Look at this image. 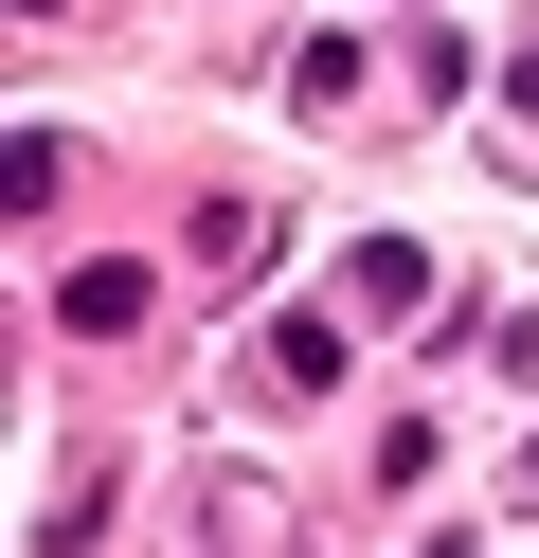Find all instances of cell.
I'll return each mask as SVG.
<instances>
[{"mask_svg": "<svg viewBox=\"0 0 539 558\" xmlns=\"http://www.w3.org/2000/svg\"><path fill=\"white\" fill-rule=\"evenodd\" d=\"M503 109H522V126H539V37H522V54H503Z\"/></svg>", "mask_w": 539, "mask_h": 558, "instance_id": "277c9868", "label": "cell"}, {"mask_svg": "<svg viewBox=\"0 0 539 558\" xmlns=\"http://www.w3.org/2000/svg\"><path fill=\"white\" fill-rule=\"evenodd\" d=\"M323 378H342V325H323V306H287V325H270V397H323Z\"/></svg>", "mask_w": 539, "mask_h": 558, "instance_id": "6da1fadb", "label": "cell"}, {"mask_svg": "<svg viewBox=\"0 0 539 558\" xmlns=\"http://www.w3.org/2000/svg\"><path fill=\"white\" fill-rule=\"evenodd\" d=\"M54 325H90V342H126V325H144V270H72V289H54Z\"/></svg>", "mask_w": 539, "mask_h": 558, "instance_id": "3957f363", "label": "cell"}, {"mask_svg": "<svg viewBox=\"0 0 539 558\" xmlns=\"http://www.w3.org/2000/svg\"><path fill=\"white\" fill-rule=\"evenodd\" d=\"M522 486H539V450H522Z\"/></svg>", "mask_w": 539, "mask_h": 558, "instance_id": "5b68a950", "label": "cell"}, {"mask_svg": "<svg viewBox=\"0 0 539 558\" xmlns=\"http://www.w3.org/2000/svg\"><path fill=\"white\" fill-rule=\"evenodd\" d=\"M54 181H72V126H19V145H0V198H19V217H54Z\"/></svg>", "mask_w": 539, "mask_h": 558, "instance_id": "7a4b0ae2", "label": "cell"}]
</instances>
